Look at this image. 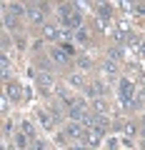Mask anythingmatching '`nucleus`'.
Instances as JSON below:
<instances>
[{"label":"nucleus","instance_id":"aec40b11","mask_svg":"<svg viewBox=\"0 0 145 150\" xmlns=\"http://www.w3.org/2000/svg\"><path fill=\"white\" fill-rule=\"evenodd\" d=\"M75 40H78V43H88V30H85V28H78Z\"/></svg>","mask_w":145,"mask_h":150},{"label":"nucleus","instance_id":"f3484780","mask_svg":"<svg viewBox=\"0 0 145 150\" xmlns=\"http://www.w3.org/2000/svg\"><path fill=\"white\" fill-rule=\"evenodd\" d=\"M95 130H100V133L108 130V118L105 115H95Z\"/></svg>","mask_w":145,"mask_h":150},{"label":"nucleus","instance_id":"c756f323","mask_svg":"<svg viewBox=\"0 0 145 150\" xmlns=\"http://www.w3.org/2000/svg\"><path fill=\"white\" fill-rule=\"evenodd\" d=\"M140 13H143V15H145V5H143V8H140Z\"/></svg>","mask_w":145,"mask_h":150},{"label":"nucleus","instance_id":"20e7f679","mask_svg":"<svg viewBox=\"0 0 145 150\" xmlns=\"http://www.w3.org/2000/svg\"><path fill=\"white\" fill-rule=\"evenodd\" d=\"M68 58H70V55L65 53L63 48H55V50H50V60H53L55 65H68Z\"/></svg>","mask_w":145,"mask_h":150},{"label":"nucleus","instance_id":"7ed1b4c3","mask_svg":"<svg viewBox=\"0 0 145 150\" xmlns=\"http://www.w3.org/2000/svg\"><path fill=\"white\" fill-rule=\"evenodd\" d=\"M28 18L33 25H48L45 23V8H28Z\"/></svg>","mask_w":145,"mask_h":150},{"label":"nucleus","instance_id":"6e6552de","mask_svg":"<svg viewBox=\"0 0 145 150\" xmlns=\"http://www.w3.org/2000/svg\"><path fill=\"white\" fill-rule=\"evenodd\" d=\"M68 83H70V85H73V88H83V90H85V88H88L85 78H83L80 73H73V75H68Z\"/></svg>","mask_w":145,"mask_h":150},{"label":"nucleus","instance_id":"b1692460","mask_svg":"<svg viewBox=\"0 0 145 150\" xmlns=\"http://www.w3.org/2000/svg\"><path fill=\"white\" fill-rule=\"evenodd\" d=\"M33 150H45V145L40 140H33Z\"/></svg>","mask_w":145,"mask_h":150},{"label":"nucleus","instance_id":"c85d7f7f","mask_svg":"<svg viewBox=\"0 0 145 150\" xmlns=\"http://www.w3.org/2000/svg\"><path fill=\"white\" fill-rule=\"evenodd\" d=\"M133 3H135V0H123V5H133Z\"/></svg>","mask_w":145,"mask_h":150},{"label":"nucleus","instance_id":"393cba45","mask_svg":"<svg viewBox=\"0 0 145 150\" xmlns=\"http://www.w3.org/2000/svg\"><path fill=\"white\" fill-rule=\"evenodd\" d=\"M0 108H3V112H8V95H3V100H0Z\"/></svg>","mask_w":145,"mask_h":150},{"label":"nucleus","instance_id":"412c9836","mask_svg":"<svg viewBox=\"0 0 145 150\" xmlns=\"http://www.w3.org/2000/svg\"><path fill=\"white\" fill-rule=\"evenodd\" d=\"M28 135L25 133H23V135H18V138H15V143H18V150H28Z\"/></svg>","mask_w":145,"mask_h":150},{"label":"nucleus","instance_id":"7c9ffc66","mask_svg":"<svg viewBox=\"0 0 145 150\" xmlns=\"http://www.w3.org/2000/svg\"><path fill=\"white\" fill-rule=\"evenodd\" d=\"M143 150H145V135H143Z\"/></svg>","mask_w":145,"mask_h":150},{"label":"nucleus","instance_id":"2eb2a0df","mask_svg":"<svg viewBox=\"0 0 145 150\" xmlns=\"http://www.w3.org/2000/svg\"><path fill=\"white\" fill-rule=\"evenodd\" d=\"M70 28H83V13L73 10V18H70Z\"/></svg>","mask_w":145,"mask_h":150},{"label":"nucleus","instance_id":"4be33fe9","mask_svg":"<svg viewBox=\"0 0 145 150\" xmlns=\"http://www.w3.org/2000/svg\"><path fill=\"white\" fill-rule=\"evenodd\" d=\"M23 133L28 135V140H33V125L28 123V120H25V123H23Z\"/></svg>","mask_w":145,"mask_h":150},{"label":"nucleus","instance_id":"dca6fc26","mask_svg":"<svg viewBox=\"0 0 145 150\" xmlns=\"http://www.w3.org/2000/svg\"><path fill=\"white\" fill-rule=\"evenodd\" d=\"M93 108H95L98 115H105V112H108V103L103 100V98H95V105H93Z\"/></svg>","mask_w":145,"mask_h":150},{"label":"nucleus","instance_id":"9d476101","mask_svg":"<svg viewBox=\"0 0 145 150\" xmlns=\"http://www.w3.org/2000/svg\"><path fill=\"white\" fill-rule=\"evenodd\" d=\"M8 10H10L15 18H25V15H28V8L20 5V3H10V5H8Z\"/></svg>","mask_w":145,"mask_h":150},{"label":"nucleus","instance_id":"f257e3e1","mask_svg":"<svg viewBox=\"0 0 145 150\" xmlns=\"http://www.w3.org/2000/svg\"><path fill=\"white\" fill-rule=\"evenodd\" d=\"M105 133H100V130H95V128H88L85 133H83V143L88 145V148H95V145H100V138Z\"/></svg>","mask_w":145,"mask_h":150},{"label":"nucleus","instance_id":"423d86ee","mask_svg":"<svg viewBox=\"0 0 145 150\" xmlns=\"http://www.w3.org/2000/svg\"><path fill=\"white\" fill-rule=\"evenodd\" d=\"M38 85H40V90L48 93L50 88H53V75H50V73H40L38 75Z\"/></svg>","mask_w":145,"mask_h":150},{"label":"nucleus","instance_id":"6ab92c4d","mask_svg":"<svg viewBox=\"0 0 145 150\" xmlns=\"http://www.w3.org/2000/svg\"><path fill=\"white\" fill-rule=\"evenodd\" d=\"M38 68H40V73H48L53 68V60L50 58H38Z\"/></svg>","mask_w":145,"mask_h":150},{"label":"nucleus","instance_id":"ddd939ff","mask_svg":"<svg viewBox=\"0 0 145 150\" xmlns=\"http://www.w3.org/2000/svg\"><path fill=\"white\" fill-rule=\"evenodd\" d=\"M75 63H78V68H80V70H90V68H93V60L85 58V55H78Z\"/></svg>","mask_w":145,"mask_h":150},{"label":"nucleus","instance_id":"9b49d317","mask_svg":"<svg viewBox=\"0 0 145 150\" xmlns=\"http://www.w3.org/2000/svg\"><path fill=\"white\" fill-rule=\"evenodd\" d=\"M108 58L115 60V63H120V60L125 58V50L123 48H108Z\"/></svg>","mask_w":145,"mask_h":150},{"label":"nucleus","instance_id":"f8f14e48","mask_svg":"<svg viewBox=\"0 0 145 150\" xmlns=\"http://www.w3.org/2000/svg\"><path fill=\"white\" fill-rule=\"evenodd\" d=\"M5 95H10V100H18V98H20V85H18V83H8Z\"/></svg>","mask_w":145,"mask_h":150},{"label":"nucleus","instance_id":"f03ea898","mask_svg":"<svg viewBox=\"0 0 145 150\" xmlns=\"http://www.w3.org/2000/svg\"><path fill=\"white\" fill-rule=\"evenodd\" d=\"M55 95H58L60 105H63V108H68V110L78 105V100H75L73 95H70V90H65V88H58V90H55Z\"/></svg>","mask_w":145,"mask_h":150},{"label":"nucleus","instance_id":"a878e982","mask_svg":"<svg viewBox=\"0 0 145 150\" xmlns=\"http://www.w3.org/2000/svg\"><path fill=\"white\" fill-rule=\"evenodd\" d=\"M8 45H10V38H8V35H3V53H5V48H8Z\"/></svg>","mask_w":145,"mask_h":150},{"label":"nucleus","instance_id":"1a4fd4ad","mask_svg":"<svg viewBox=\"0 0 145 150\" xmlns=\"http://www.w3.org/2000/svg\"><path fill=\"white\" fill-rule=\"evenodd\" d=\"M65 135H68V138H73V140H78V138H83V130H80V125L68 123V125H65Z\"/></svg>","mask_w":145,"mask_h":150},{"label":"nucleus","instance_id":"bb28decb","mask_svg":"<svg viewBox=\"0 0 145 150\" xmlns=\"http://www.w3.org/2000/svg\"><path fill=\"white\" fill-rule=\"evenodd\" d=\"M10 128H13V125H10V120H8V123H3V133H5V135L10 133Z\"/></svg>","mask_w":145,"mask_h":150},{"label":"nucleus","instance_id":"cd10ccee","mask_svg":"<svg viewBox=\"0 0 145 150\" xmlns=\"http://www.w3.org/2000/svg\"><path fill=\"white\" fill-rule=\"evenodd\" d=\"M70 150H90V148H88V145L83 143V145H73V148H70Z\"/></svg>","mask_w":145,"mask_h":150},{"label":"nucleus","instance_id":"39448f33","mask_svg":"<svg viewBox=\"0 0 145 150\" xmlns=\"http://www.w3.org/2000/svg\"><path fill=\"white\" fill-rule=\"evenodd\" d=\"M100 70L105 75H110V78H113V75H118V63H115V60H110V58H105L103 60V65H100Z\"/></svg>","mask_w":145,"mask_h":150},{"label":"nucleus","instance_id":"a211bd4d","mask_svg":"<svg viewBox=\"0 0 145 150\" xmlns=\"http://www.w3.org/2000/svg\"><path fill=\"white\" fill-rule=\"evenodd\" d=\"M0 63H3V80L8 83V78H10V63H8V55L3 53V58H0Z\"/></svg>","mask_w":145,"mask_h":150},{"label":"nucleus","instance_id":"4468645a","mask_svg":"<svg viewBox=\"0 0 145 150\" xmlns=\"http://www.w3.org/2000/svg\"><path fill=\"white\" fill-rule=\"evenodd\" d=\"M90 85H93V90H95V98H105V95H108V88L103 85L100 80H95V83H90Z\"/></svg>","mask_w":145,"mask_h":150},{"label":"nucleus","instance_id":"0eeeda50","mask_svg":"<svg viewBox=\"0 0 145 150\" xmlns=\"http://www.w3.org/2000/svg\"><path fill=\"white\" fill-rule=\"evenodd\" d=\"M58 38H60V33H58L55 25H43V40H50V43H53Z\"/></svg>","mask_w":145,"mask_h":150},{"label":"nucleus","instance_id":"5701e85b","mask_svg":"<svg viewBox=\"0 0 145 150\" xmlns=\"http://www.w3.org/2000/svg\"><path fill=\"white\" fill-rule=\"evenodd\" d=\"M98 13H100V18L105 20V18H110V8H105V5H100L98 8Z\"/></svg>","mask_w":145,"mask_h":150}]
</instances>
